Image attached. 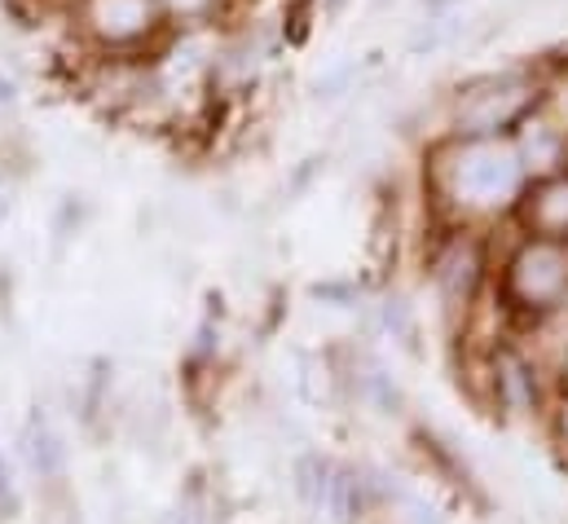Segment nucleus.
<instances>
[{
	"instance_id": "nucleus-10",
	"label": "nucleus",
	"mask_w": 568,
	"mask_h": 524,
	"mask_svg": "<svg viewBox=\"0 0 568 524\" xmlns=\"http://www.w3.org/2000/svg\"><path fill=\"white\" fill-rule=\"evenodd\" d=\"M542 107H547V120H556L568 132V62H560L542 89Z\"/></svg>"
},
{
	"instance_id": "nucleus-4",
	"label": "nucleus",
	"mask_w": 568,
	"mask_h": 524,
	"mask_svg": "<svg viewBox=\"0 0 568 524\" xmlns=\"http://www.w3.org/2000/svg\"><path fill=\"white\" fill-rule=\"evenodd\" d=\"M75 13L102 49H138L168 22L159 0H75Z\"/></svg>"
},
{
	"instance_id": "nucleus-1",
	"label": "nucleus",
	"mask_w": 568,
	"mask_h": 524,
	"mask_svg": "<svg viewBox=\"0 0 568 524\" xmlns=\"http://www.w3.org/2000/svg\"><path fill=\"white\" fill-rule=\"evenodd\" d=\"M520 145L507 137H454L432 150L427 177L445 208L463 216H489L520 199L525 190Z\"/></svg>"
},
{
	"instance_id": "nucleus-12",
	"label": "nucleus",
	"mask_w": 568,
	"mask_h": 524,
	"mask_svg": "<svg viewBox=\"0 0 568 524\" xmlns=\"http://www.w3.org/2000/svg\"><path fill=\"white\" fill-rule=\"evenodd\" d=\"M13 498H9V476H4V463H0V507H9Z\"/></svg>"
},
{
	"instance_id": "nucleus-5",
	"label": "nucleus",
	"mask_w": 568,
	"mask_h": 524,
	"mask_svg": "<svg viewBox=\"0 0 568 524\" xmlns=\"http://www.w3.org/2000/svg\"><path fill=\"white\" fill-rule=\"evenodd\" d=\"M525 225L542 239H568V172H551L529 190Z\"/></svg>"
},
{
	"instance_id": "nucleus-9",
	"label": "nucleus",
	"mask_w": 568,
	"mask_h": 524,
	"mask_svg": "<svg viewBox=\"0 0 568 524\" xmlns=\"http://www.w3.org/2000/svg\"><path fill=\"white\" fill-rule=\"evenodd\" d=\"M27 458L40 476H58V467H62V450L44 419H31V427H27Z\"/></svg>"
},
{
	"instance_id": "nucleus-8",
	"label": "nucleus",
	"mask_w": 568,
	"mask_h": 524,
	"mask_svg": "<svg viewBox=\"0 0 568 524\" xmlns=\"http://www.w3.org/2000/svg\"><path fill=\"white\" fill-rule=\"evenodd\" d=\"M339 524H353V516L362 512V490H357V476L353 472H331V490H326V503H322Z\"/></svg>"
},
{
	"instance_id": "nucleus-13",
	"label": "nucleus",
	"mask_w": 568,
	"mask_h": 524,
	"mask_svg": "<svg viewBox=\"0 0 568 524\" xmlns=\"http://www.w3.org/2000/svg\"><path fill=\"white\" fill-rule=\"evenodd\" d=\"M565 384H568V362H565Z\"/></svg>"
},
{
	"instance_id": "nucleus-11",
	"label": "nucleus",
	"mask_w": 568,
	"mask_h": 524,
	"mask_svg": "<svg viewBox=\"0 0 568 524\" xmlns=\"http://www.w3.org/2000/svg\"><path fill=\"white\" fill-rule=\"evenodd\" d=\"M159 4H163V13L176 18V22H203V18L216 13L221 0H159Z\"/></svg>"
},
{
	"instance_id": "nucleus-7",
	"label": "nucleus",
	"mask_w": 568,
	"mask_h": 524,
	"mask_svg": "<svg viewBox=\"0 0 568 524\" xmlns=\"http://www.w3.org/2000/svg\"><path fill=\"white\" fill-rule=\"evenodd\" d=\"M565 137L568 132L556 120H534L525 137L516 141L520 145V159L529 172H556L560 168V154H565Z\"/></svg>"
},
{
	"instance_id": "nucleus-3",
	"label": "nucleus",
	"mask_w": 568,
	"mask_h": 524,
	"mask_svg": "<svg viewBox=\"0 0 568 524\" xmlns=\"http://www.w3.org/2000/svg\"><path fill=\"white\" fill-rule=\"evenodd\" d=\"M507 295L525 309H551L568 295V239H529L507 264Z\"/></svg>"
},
{
	"instance_id": "nucleus-6",
	"label": "nucleus",
	"mask_w": 568,
	"mask_h": 524,
	"mask_svg": "<svg viewBox=\"0 0 568 524\" xmlns=\"http://www.w3.org/2000/svg\"><path fill=\"white\" fill-rule=\"evenodd\" d=\"M436 282L454 304H463L476 291V282H480V248H476V239H467V234L449 239V248L436 261Z\"/></svg>"
},
{
	"instance_id": "nucleus-2",
	"label": "nucleus",
	"mask_w": 568,
	"mask_h": 524,
	"mask_svg": "<svg viewBox=\"0 0 568 524\" xmlns=\"http://www.w3.org/2000/svg\"><path fill=\"white\" fill-rule=\"evenodd\" d=\"M538 98H542L538 84L520 71L476 80L454 102V132L458 137H503L538 107Z\"/></svg>"
}]
</instances>
